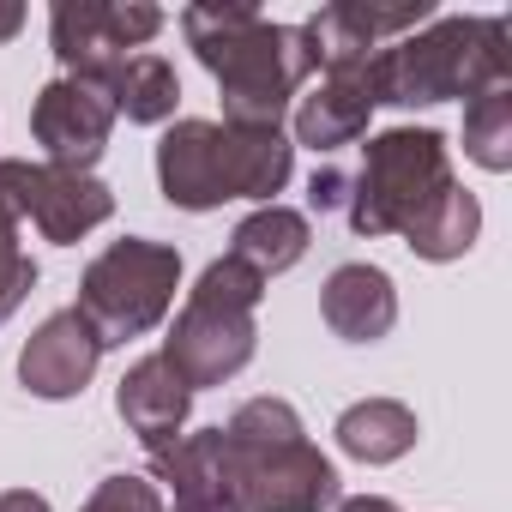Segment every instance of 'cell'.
I'll return each mask as SVG.
<instances>
[{
	"mask_svg": "<svg viewBox=\"0 0 512 512\" xmlns=\"http://www.w3.org/2000/svg\"><path fill=\"white\" fill-rule=\"evenodd\" d=\"M476 229H482V205H476V193H464L458 181L404 229V247L416 253V260H464L470 253V241H476Z\"/></svg>",
	"mask_w": 512,
	"mask_h": 512,
	"instance_id": "cell-20",
	"label": "cell"
},
{
	"mask_svg": "<svg viewBox=\"0 0 512 512\" xmlns=\"http://www.w3.org/2000/svg\"><path fill=\"white\" fill-rule=\"evenodd\" d=\"M266 296V278L247 272L241 260H211L187 296V308L175 314L169 338H163V362L181 374L187 392L199 386H223L235 380L247 362H253V338H260V326H253V308H260Z\"/></svg>",
	"mask_w": 512,
	"mask_h": 512,
	"instance_id": "cell-4",
	"label": "cell"
},
{
	"mask_svg": "<svg viewBox=\"0 0 512 512\" xmlns=\"http://www.w3.org/2000/svg\"><path fill=\"white\" fill-rule=\"evenodd\" d=\"M0 187H7L13 211L31 217L49 241L73 247L85 241L97 223H109L115 211V193L97 181V175H79V169H55V163H19L7 157L0 163Z\"/></svg>",
	"mask_w": 512,
	"mask_h": 512,
	"instance_id": "cell-8",
	"label": "cell"
},
{
	"mask_svg": "<svg viewBox=\"0 0 512 512\" xmlns=\"http://www.w3.org/2000/svg\"><path fill=\"white\" fill-rule=\"evenodd\" d=\"M175 284H181V253L163 247V241H109L97 260L85 266V284H79V314L91 320L97 344H127V338H145L151 326H163L169 302H175Z\"/></svg>",
	"mask_w": 512,
	"mask_h": 512,
	"instance_id": "cell-6",
	"label": "cell"
},
{
	"mask_svg": "<svg viewBox=\"0 0 512 512\" xmlns=\"http://www.w3.org/2000/svg\"><path fill=\"white\" fill-rule=\"evenodd\" d=\"M338 446L362 464H392L416 446V410L392 404V398H368V404H350L338 416Z\"/></svg>",
	"mask_w": 512,
	"mask_h": 512,
	"instance_id": "cell-19",
	"label": "cell"
},
{
	"mask_svg": "<svg viewBox=\"0 0 512 512\" xmlns=\"http://www.w3.org/2000/svg\"><path fill=\"white\" fill-rule=\"evenodd\" d=\"M109 127H115V103H109L103 85L67 79V73H61L55 85L37 91L31 133H37V145H43V157H49L55 169L91 175V163H97L103 145H109Z\"/></svg>",
	"mask_w": 512,
	"mask_h": 512,
	"instance_id": "cell-9",
	"label": "cell"
},
{
	"mask_svg": "<svg viewBox=\"0 0 512 512\" xmlns=\"http://www.w3.org/2000/svg\"><path fill=\"white\" fill-rule=\"evenodd\" d=\"M362 79L374 103H398V109L506 91L512 79L506 19H428L422 31L374 49L362 61Z\"/></svg>",
	"mask_w": 512,
	"mask_h": 512,
	"instance_id": "cell-2",
	"label": "cell"
},
{
	"mask_svg": "<svg viewBox=\"0 0 512 512\" xmlns=\"http://www.w3.org/2000/svg\"><path fill=\"white\" fill-rule=\"evenodd\" d=\"M31 290H37V260L19 247V211H13L7 187H0V326L19 314V302Z\"/></svg>",
	"mask_w": 512,
	"mask_h": 512,
	"instance_id": "cell-23",
	"label": "cell"
},
{
	"mask_svg": "<svg viewBox=\"0 0 512 512\" xmlns=\"http://www.w3.org/2000/svg\"><path fill=\"white\" fill-rule=\"evenodd\" d=\"M452 187L446 139L434 127H392L368 139L362 175L350 181V229L356 235H404L440 193Z\"/></svg>",
	"mask_w": 512,
	"mask_h": 512,
	"instance_id": "cell-5",
	"label": "cell"
},
{
	"mask_svg": "<svg viewBox=\"0 0 512 512\" xmlns=\"http://www.w3.org/2000/svg\"><path fill=\"white\" fill-rule=\"evenodd\" d=\"M157 181L163 199L181 211H217L223 193V127L217 121H175L157 139Z\"/></svg>",
	"mask_w": 512,
	"mask_h": 512,
	"instance_id": "cell-13",
	"label": "cell"
},
{
	"mask_svg": "<svg viewBox=\"0 0 512 512\" xmlns=\"http://www.w3.org/2000/svg\"><path fill=\"white\" fill-rule=\"evenodd\" d=\"M368 115H374V97H368L362 61L326 67V85L314 97H302V109H296V145H308V151H344V145H356L368 133Z\"/></svg>",
	"mask_w": 512,
	"mask_h": 512,
	"instance_id": "cell-15",
	"label": "cell"
},
{
	"mask_svg": "<svg viewBox=\"0 0 512 512\" xmlns=\"http://www.w3.org/2000/svg\"><path fill=\"white\" fill-rule=\"evenodd\" d=\"M464 151L482 169H512V91H482L464 109Z\"/></svg>",
	"mask_w": 512,
	"mask_h": 512,
	"instance_id": "cell-22",
	"label": "cell"
},
{
	"mask_svg": "<svg viewBox=\"0 0 512 512\" xmlns=\"http://www.w3.org/2000/svg\"><path fill=\"white\" fill-rule=\"evenodd\" d=\"M338 512H398V506H392L386 494H356V500H344Z\"/></svg>",
	"mask_w": 512,
	"mask_h": 512,
	"instance_id": "cell-28",
	"label": "cell"
},
{
	"mask_svg": "<svg viewBox=\"0 0 512 512\" xmlns=\"http://www.w3.org/2000/svg\"><path fill=\"white\" fill-rule=\"evenodd\" d=\"M320 314L344 344H380L398 326V290L380 266H338L320 290Z\"/></svg>",
	"mask_w": 512,
	"mask_h": 512,
	"instance_id": "cell-16",
	"label": "cell"
},
{
	"mask_svg": "<svg viewBox=\"0 0 512 512\" xmlns=\"http://www.w3.org/2000/svg\"><path fill=\"white\" fill-rule=\"evenodd\" d=\"M157 482H169L175 512H247L235 476H229V452H223V428H199L181 434L175 446L151 452Z\"/></svg>",
	"mask_w": 512,
	"mask_h": 512,
	"instance_id": "cell-12",
	"label": "cell"
},
{
	"mask_svg": "<svg viewBox=\"0 0 512 512\" xmlns=\"http://www.w3.org/2000/svg\"><path fill=\"white\" fill-rule=\"evenodd\" d=\"M229 476L247 512H320L338 500L332 458L302 434V416L284 398H253L223 422Z\"/></svg>",
	"mask_w": 512,
	"mask_h": 512,
	"instance_id": "cell-3",
	"label": "cell"
},
{
	"mask_svg": "<svg viewBox=\"0 0 512 512\" xmlns=\"http://www.w3.org/2000/svg\"><path fill=\"white\" fill-rule=\"evenodd\" d=\"M97 362H103V344H97L91 320H85L79 308H61V314H49V320L31 332V344L19 350V380H25V392H37V398H79V392L91 386Z\"/></svg>",
	"mask_w": 512,
	"mask_h": 512,
	"instance_id": "cell-11",
	"label": "cell"
},
{
	"mask_svg": "<svg viewBox=\"0 0 512 512\" xmlns=\"http://www.w3.org/2000/svg\"><path fill=\"white\" fill-rule=\"evenodd\" d=\"M296 169V145L284 127H223V193L229 199H266L284 193Z\"/></svg>",
	"mask_w": 512,
	"mask_h": 512,
	"instance_id": "cell-17",
	"label": "cell"
},
{
	"mask_svg": "<svg viewBox=\"0 0 512 512\" xmlns=\"http://www.w3.org/2000/svg\"><path fill=\"white\" fill-rule=\"evenodd\" d=\"M115 410H121V422H127L151 452H163V446L181 440L187 410H193V392L181 386V374H175L163 356H145V362H133V368L121 374Z\"/></svg>",
	"mask_w": 512,
	"mask_h": 512,
	"instance_id": "cell-14",
	"label": "cell"
},
{
	"mask_svg": "<svg viewBox=\"0 0 512 512\" xmlns=\"http://www.w3.org/2000/svg\"><path fill=\"white\" fill-rule=\"evenodd\" d=\"M79 512H163V494L145 476H103Z\"/></svg>",
	"mask_w": 512,
	"mask_h": 512,
	"instance_id": "cell-24",
	"label": "cell"
},
{
	"mask_svg": "<svg viewBox=\"0 0 512 512\" xmlns=\"http://www.w3.org/2000/svg\"><path fill=\"white\" fill-rule=\"evenodd\" d=\"M434 19L428 0H398V7H374V0H338V7H320L302 37L314 43V61L320 67H350V61H368L374 49L422 31Z\"/></svg>",
	"mask_w": 512,
	"mask_h": 512,
	"instance_id": "cell-10",
	"label": "cell"
},
{
	"mask_svg": "<svg viewBox=\"0 0 512 512\" xmlns=\"http://www.w3.org/2000/svg\"><path fill=\"white\" fill-rule=\"evenodd\" d=\"M181 31L199 67L217 79L223 127H284L290 97L320 73L302 25H272L253 7H187Z\"/></svg>",
	"mask_w": 512,
	"mask_h": 512,
	"instance_id": "cell-1",
	"label": "cell"
},
{
	"mask_svg": "<svg viewBox=\"0 0 512 512\" xmlns=\"http://www.w3.org/2000/svg\"><path fill=\"white\" fill-rule=\"evenodd\" d=\"M25 31V7H19V0H0V43H13Z\"/></svg>",
	"mask_w": 512,
	"mask_h": 512,
	"instance_id": "cell-27",
	"label": "cell"
},
{
	"mask_svg": "<svg viewBox=\"0 0 512 512\" xmlns=\"http://www.w3.org/2000/svg\"><path fill=\"white\" fill-rule=\"evenodd\" d=\"M308 205H314V211H338V205H350V175H344V169H314V181H308Z\"/></svg>",
	"mask_w": 512,
	"mask_h": 512,
	"instance_id": "cell-25",
	"label": "cell"
},
{
	"mask_svg": "<svg viewBox=\"0 0 512 512\" xmlns=\"http://www.w3.org/2000/svg\"><path fill=\"white\" fill-rule=\"evenodd\" d=\"M163 31V13L145 0H61L49 13V43L67 79L109 85L115 67H127V49H145Z\"/></svg>",
	"mask_w": 512,
	"mask_h": 512,
	"instance_id": "cell-7",
	"label": "cell"
},
{
	"mask_svg": "<svg viewBox=\"0 0 512 512\" xmlns=\"http://www.w3.org/2000/svg\"><path fill=\"white\" fill-rule=\"evenodd\" d=\"M103 91H109L115 115H127V121H139V127L169 121L175 103H181V79H175V67H169L163 55H127V67H115V79H109Z\"/></svg>",
	"mask_w": 512,
	"mask_h": 512,
	"instance_id": "cell-21",
	"label": "cell"
},
{
	"mask_svg": "<svg viewBox=\"0 0 512 512\" xmlns=\"http://www.w3.org/2000/svg\"><path fill=\"white\" fill-rule=\"evenodd\" d=\"M0 512H49V500L31 488H13V494H0Z\"/></svg>",
	"mask_w": 512,
	"mask_h": 512,
	"instance_id": "cell-26",
	"label": "cell"
},
{
	"mask_svg": "<svg viewBox=\"0 0 512 512\" xmlns=\"http://www.w3.org/2000/svg\"><path fill=\"white\" fill-rule=\"evenodd\" d=\"M308 217L302 211H290V205H260L253 217H241L235 223V235H229V260H241L247 272H260L266 284L278 278V272H290L302 253H308Z\"/></svg>",
	"mask_w": 512,
	"mask_h": 512,
	"instance_id": "cell-18",
	"label": "cell"
}]
</instances>
